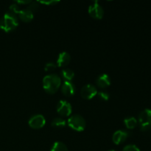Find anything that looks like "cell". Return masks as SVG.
I'll return each mask as SVG.
<instances>
[{
    "label": "cell",
    "instance_id": "21",
    "mask_svg": "<svg viewBox=\"0 0 151 151\" xmlns=\"http://www.w3.org/2000/svg\"><path fill=\"white\" fill-rule=\"evenodd\" d=\"M122 151H140V150L135 145H128L124 147Z\"/></svg>",
    "mask_w": 151,
    "mask_h": 151
},
{
    "label": "cell",
    "instance_id": "3",
    "mask_svg": "<svg viewBox=\"0 0 151 151\" xmlns=\"http://www.w3.org/2000/svg\"><path fill=\"white\" fill-rule=\"evenodd\" d=\"M67 125L74 131L81 132L85 130L86 127V122L81 115L75 114L69 118L67 121Z\"/></svg>",
    "mask_w": 151,
    "mask_h": 151
},
{
    "label": "cell",
    "instance_id": "1",
    "mask_svg": "<svg viewBox=\"0 0 151 151\" xmlns=\"http://www.w3.org/2000/svg\"><path fill=\"white\" fill-rule=\"evenodd\" d=\"M43 88L48 94H53L61 86V78L57 74L51 73L43 78Z\"/></svg>",
    "mask_w": 151,
    "mask_h": 151
},
{
    "label": "cell",
    "instance_id": "23",
    "mask_svg": "<svg viewBox=\"0 0 151 151\" xmlns=\"http://www.w3.org/2000/svg\"><path fill=\"white\" fill-rule=\"evenodd\" d=\"M38 3H41V4H44L46 5H50V4H57L59 2V1H55V0H50V1H38Z\"/></svg>",
    "mask_w": 151,
    "mask_h": 151
},
{
    "label": "cell",
    "instance_id": "13",
    "mask_svg": "<svg viewBox=\"0 0 151 151\" xmlns=\"http://www.w3.org/2000/svg\"><path fill=\"white\" fill-rule=\"evenodd\" d=\"M111 81L110 77L107 74H102L100 76L97 77V80H96L97 85L102 88L109 86L111 85Z\"/></svg>",
    "mask_w": 151,
    "mask_h": 151
},
{
    "label": "cell",
    "instance_id": "5",
    "mask_svg": "<svg viewBox=\"0 0 151 151\" xmlns=\"http://www.w3.org/2000/svg\"><path fill=\"white\" fill-rule=\"evenodd\" d=\"M97 90L92 84H86L83 86L81 90V95L84 100H91L97 96Z\"/></svg>",
    "mask_w": 151,
    "mask_h": 151
},
{
    "label": "cell",
    "instance_id": "22",
    "mask_svg": "<svg viewBox=\"0 0 151 151\" xmlns=\"http://www.w3.org/2000/svg\"><path fill=\"white\" fill-rule=\"evenodd\" d=\"M38 1H35V2L32 1V2L30 3V4L29 5V7H27V8L29 9V10L32 12L35 11V10H38V7H39V5H38Z\"/></svg>",
    "mask_w": 151,
    "mask_h": 151
},
{
    "label": "cell",
    "instance_id": "7",
    "mask_svg": "<svg viewBox=\"0 0 151 151\" xmlns=\"http://www.w3.org/2000/svg\"><path fill=\"white\" fill-rule=\"evenodd\" d=\"M46 119L42 114H35L31 116L28 121V125L33 129H40L45 125Z\"/></svg>",
    "mask_w": 151,
    "mask_h": 151
},
{
    "label": "cell",
    "instance_id": "12",
    "mask_svg": "<svg viewBox=\"0 0 151 151\" xmlns=\"http://www.w3.org/2000/svg\"><path fill=\"white\" fill-rule=\"evenodd\" d=\"M19 16V19L24 22H29L33 19L34 14L33 12L31 11L29 9H28L27 7L24 9H21V10L19 11V13L17 15Z\"/></svg>",
    "mask_w": 151,
    "mask_h": 151
},
{
    "label": "cell",
    "instance_id": "17",
    "mask_svg": "<svg viewBox=\"0 0 151 151\" xmlns=\"http://www.w3.org/2000/svg\"><path fill=\"white\" fill-rule=\"evenodd\" d=\"M50 151H69L67 147L61 142H55L52 146Z\"/></svg>",
    "mask_w": 151,
    "mask_h": 151
},
{
    "label": "cell",
    "instance_id": "20",
    "mask_svg": "<svg viewBox=\"0 0 151 151\" xmlns=\"http://www.w3.org/2000/svg\"><path fill=\"white\" fill-rule=\"evenodd\" d=\"M9 9H10V12L14 13V14H16V16H17L18 13H19V11L21 10L20 7H19V6L16 3H14V4H11V5L10 6V7H9Z\"/></svg>",
    "mask_w": 151,
    "mask_h": 151
},
{
    "label": "cell",
    "instance_id": "8",
    "mask_svg": "<svg viewBox=\"0 0 151 151\" xmlns=\"http://www.w3.org/2000/svg\"><path fill=\"white\" fill-rule=\"evenodd\" d=\"M57 112L62 116H69L72 112V106L66 100H60L57 105Z\"/></svg>",
    "mask_w": 151,
    "mask_h": 151
},
{
    "label": "cell",
    "instance_id": "15",
    "mask_svg": "<svg viewBox=\"0 0 151 151\" xmlns=\"http://www.w3.org/2000/svg\"><path fill=\"white\" fill-rule=\"evenodd\" d=\"M66 122L65 119H63L61 117H55L52 120L51 125L54 128H64L66 125Z\"/></svg>",
    "mask_w": 151,
    "mask_h": 151
},
{
    "label": "cell",
    "instance_id": "4",
    "mask_svg": "<svg viewBox=\"0 0 151 151\" xmlns=\"http://www.w3.org/2000/svg\"><path fill=\"white\" fill-rule=\"evenodd\" d=\"M139 122L142 131L151 128V109H145L139 115Z\"/></svg>",
    "mask_w": 151,
    "mask_h": 151
},
{
    "label": "cell",
    "instance_id": "10",
    "mask_svg": "<svg viewBox=\"0 0 151 151\" xmlns=\"http://www.w3.org/2000/svg\"><path fill=\"white\" fill-rule=\"evenodd\" d=\"M71 60V55L67 52H62L58 55L56 65L58 67H65L67 66Z\"/></svg>",
    "mask_w": 151,
    "mask_h": 151
},
{
    "label": "cell",
    "instance_id": "2",
    "mask_svg": "<svg viewBox=\"0 0 151 151\" xmlns=\"http://www.w3.org/2000/svg\"><path fill=\"white\" fill-rule=\"evenodd\" d=\"M19 26V19L17 16L8 11L0 19V29L6 32H11Z\"/></svg>",
    "mask_w": 151,
    "mask_h": 151
},
{
    "label": "cell",
    "instance_id": "24",
    "mask_svg": "<svg viewBox=\"0 0 151 151\" xmlns=\"http://www.w3.org/2000/svg\"><path fill=\"white\" fill-rule=\"evenodd\" d=\"M32 2V1L30 0H27V1H16V4H30Z\"/></svg>",
    "mask_w": 151,
    "mask_h": 151
},
{
    "label": "cell",
    "instance_id": "16",
    "mask_svg": "<svg viewBox=\"0 0 151 151\" xmlns=\"http://www.w3.org/2000/svg\"><path fill=\"white\" fill-rule=\"evenodd\" d=\"M124 123H125L127 128H128V129H133V128L137 127V120L134 116H130V117H127L124 119Z\"/></svg>",
    "mask_w": 151,
    "mask_h": 151
},
{
    "label": "cell",
    "instance_id": "25",
    "mask_svg": "<svg viewBox=\"0 0 151 151\" xmlns=\"http://www.w3.org/2000/svg\"><path fill=\"white\" fill-rule=\"evenodd\" d=\"M109 151H115V150H109Z\"/></svg>",
    "mask_w": 151,
    "mask_h": 151
},
{
    "label": "cell",
    "instance_id": "6",
    "mask_svg": "<svg viewBox=\"0 0 151 151\" xmlns=\"http://www.w3.org/2000/svg\"><path fill=\"white\" fill-rule=\"evenodd\" d=\"M88 14L92 18L96 19H101L104 16V10L103 7L97 1L90 4L88 9Z\"/></svg>",
    "mask_w": 151,
    "mask_h": 151
},
{
    "label": "cell",
    "instance_id": "11",
    "mask_svg": "<svg viewBox=\"0 0 151 151\" xmlns=\"http://www.w3.org/2000/svg\"><path fill=\"white\" fill-rule=\"evenodd\" d=\"M75 86L71 81H65L61 86V91L65 96L71 97L75 93Z\"/></svg>",
    "mask_w": 151,
    "mask_h": 151
},
{
    "label": "cell",
    "instance_id": "9",
    "mask_svg": "<svg viewBox=\"0 0 151 151\" xmlns=\"http://www.w3.org/2000/svg\"><path fill=\"white\" fill-rule=\"evenodd\" d=\"M128 133L127 131L119 130L114 132L112 136V140L115 145H120L128 139Z\"/></svg>",
    "mask_w": 151,
    "mask_h": 151
},
{
    "label": "cell",
    "instance_id": "18",
    "mask_svg": "<svg viewBox=\"0 0 151 151\" xmlns=\"http://www.w3.org/2000/svg\"><path fill=\"white\" fill-rule=\"evenodd\" d=\"M97 95L100 100H103V101H107V100H109V97H110L109 92H107L106 91H99V92H97Z\"/></svg>",
    "mask_w": 151,
    "mask_h": 151
},
{
    "label": "cell",
    "instance_id": "19",
    "mask_svg": "<svg viewBox=\"0 0 151 151\" xmlns=\"http://www.w3.org/2000/svg\"><path fill=\"white\" fill-rule=\"evenodd\" d=\"M57 67V65L56 63H53V62H49V63H47L44 66V70L46 72H51V71L55 70Z\"/></svg>",
    "mask_w": 151,
    "mask_h": 151
},
{
    "label": "cell",
    "instance_id": "14",
    "mask_svg": "<svg viewBox=\"0 0 151 151\" xmlns=\"http://www.w3.org/2000/svg\"><path fill=\"white\" fill-rule=\"evenodd\" d=\"M61 77L65 81H71L75 77V72L70 69H64L61 71Z\"/></svg>",
    "mask_w": 151,
    "mask_h": 151
}]
</instances>
